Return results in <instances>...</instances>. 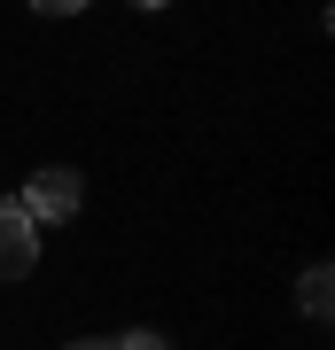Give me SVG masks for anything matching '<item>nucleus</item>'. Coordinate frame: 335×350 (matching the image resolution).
I'll return each instance as SVG.
<instances>
[{"label": "nucleus", "instance_id": "nucleus-6", "mask_svg": "<svg viewBox=\"0 0 335 350\" xmlns=\"http://www.w3.org/2000/svg\"><path fill=\"white\" fill-rule=\"evenodd\" d=\"M62 350H110V342H62Z\"/></svg>", "mask_w": 335, "mask_h": 350}, {"label": "nucleus", "instance_id": "nucleus-1", "mask_svg": "<svg viewBox=\"0 0 335 350\" xmlns=\"http://www.w3.org/2000/svg\"><path fill=\"white\" fill-rule=\"evenodd\" d=\"M16 211H24L32 226H62V218H78V172H62V163L32 172L24 195H16Z\"/></svg>", "mask_w": 335, "mask_h": 350}, {"label": "nucleus", "instance_id": "nucleus-7", "mask_svg": "<svg viewBox=\"0 0 335 350\" xmlns=\"http://www.w3.org/2000/svg\"><path fill=\"white\" fill-rule=\"evenodd\" d=\"M133 8H164V0H133Z\"/></svg>", "mask_w": 335, "mask_h": 350}, {"label": "nucleus", "instance_id": "nucleus-3", "mask_svg": "<svg viewBox=\"0 0 335 350\" xmlns=\"http://www.w3.org/2000/svg\"><path fill=\"white\" fill-rule=\"evenodd\" d=\"M297 296H304V319H327V312H335V304H327V296H335V273H327V265H312V273L297 280Z\"/></svg>", "mask_w": 335, "mask_h": 350}, {"label": "nucleus", "instance_id": "nucleus-5", "mask_svg": "<svg viewBox=\"0 0 335 350\" xmlns=\"http://www.w3.org/2000/svg\"><path fill=\"white\" fill-rule=\"evenodd\" d=\"M32 8H39V16H78L86 0H32Z\"/></svg>", "mask_w": 335, "mask_h": 350}, {"label": "nucleus", "instance_id": "nucleus-4", "mask_svg": "<svg viewBox=\"0 0 335 350\" xmlns=\"http://www.w3.org/2000/svg\"><path fill=\"white\" fill-rule=\"evenodd\" d=\"M110 350H172V342H164V335H156V327H133V335H117Z\"/></svg>", "mask_w": 335, "mask_h": 350}, {"label": "nucleus", "instance_id": "nucleus-2", "mask_svg": "<svg viewBox=\"0 0 335 350\" xmlns=\"http://www.w3.org/2000/svg\"><path fill=\"white\" fill-rule=\"evenodd\" d=\"M32 265H39V226L16 202H0V280H24Z\"/></svg>", "mask_w": 335, "mask_h": 350}]
</instances>
